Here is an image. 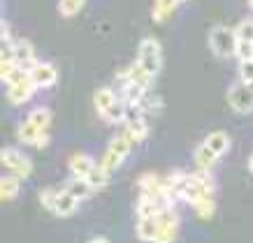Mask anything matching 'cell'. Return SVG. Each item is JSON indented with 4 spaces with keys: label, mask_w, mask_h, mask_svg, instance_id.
Here are the masks:
<instances>
[{
    "label": "cell",
    "mask_w": 253,
    "mask_h": 243,
    "mask_svg": "<svg viewBox=\"0 0 253 243\" xmlns=\"http://www.w3.org/2000/svg\"><path fill=\"white\" fill-rule=\"evenodd\" d=\"M126 116H128V102H123V100L119 98L100 118H105V121L112 123V125H121V123L126 125Z\"/></svg>",
    "instance_id": "17"
},
{
    "label": "cell",
    "mask_w": 253,
    "mask_h": 243,
    "mask_svg": "<svg viewBox=\"0 0 253 243\" xmlns=\"http://www.w3.org/2000/svg\"><path fill=\"white\" fill-rule=\"evenodd\" d=\"M205 144H207L218 158H223V155L228 153V148H230V135L223 132V130H214V132H209L207 137H205Z\"/></svg>",
    "instance_id": "14"
},
{
    "label": "cell",
    "mask_w": 253,
    "mask_h": 243,
    "mask_svg": "<svg viewBox=\"0 0 253 243\" xmlns=\"http://www.w3.org/2000/svg\"><path fill=\"white\" fill-rule=\"evenodd\" d=\"M193 160H195V167H198L200 172H211V169L216 167V162H218V155L202 141V144L195 148V153H193Z\"/></svg>",
    "instance_id": "11"
},
{
    "label": "cell",
    "mask_w": 253,
    "mask_h": 243,
    "mask_svg": "<svg viewBox=\"0 0 253 243\" xmlns=\"http://www.w3.org/2000/svg\"><path fill=\"white\" fill-rule=\"evenodd\" d=\"M176 229L179 227H161L156 243H174L176 241Z\"/></svg>",
    "instance_id": "31"
},
{
    "label": "cell",
    "mask_w": 253,
    "mask_h": 243,
    "mask_svg": "<svg viewBox=\"0 0 253 243\" xmlns=\"http://www.w3.org/2000/svg\"><path fill=\"white\" fill-rule=\"evenodd\" d=\"M0 160H2V167L9 169V174L16 176V178H28L33 174V162L28 160V155L21 151H16L12 146H5L0 151Z\"/></svg>",
    "instance_id": "4"
},
{
    "label": "cell",
    "mask_w": 253,
    "mask_h": 243,
    "mask_svg": "<svg viewBox=\"0 0 253 243\" xmlns=\"http://www.w3.org/2000/svg\"><path fill=\"white\" fill-rule=\"evenodd\" d=\"M33 81L38 88H51V86L58 81V69L51 65V63H38V68L31 72Z\"/></svg>",
    "instance_id": "8"
},
{
    "label": "cell",
    "mask_w": 253,
    "mask_h": 243,
    "mask_svg": "<svg viewBox=\"0 0 253 243\" xmlns=\"http://www.w3.org/2000/svg\"><path fill=\"white\" fill-rule=\"evenodd\" d=\"M193 208H195V213H198V218L209 220V218L214 215V211H216L214 197H202L200 202H195V204H193Z\"/></svg>",
    "instance_id": "24"
},
{
    "label": "cell",
    "mask_w": 253,
    "mask_h": 243,
    "mask_svg": "<svg viewBox=\"0 0 253 243\" xmlns=\"http://www.w3.org/2000/svg\"><path fill=\"white\" fill-rule=\"evenodd\" d=\"M158 232H161V225H158V220H156V218H137L135 234H137L139 241L156 243V239H158Z\"/></svg>",
    "instance_id": "10"
},
{
    "label": "cell",
    "mask_w": 253,
    "mask_h": 243,
    "mask_svg": "<svg viewBox=\"0 0 253 243\" xmlns=\"http://www.w3.org/2000/svg\"><path fill=\"white\" fill-rule=\"evenodd\" d=\"M56 197H58V190H54V188H44V190H40V204L44 206L46 211H54Z\"/></svg>",
    "instance_id": "28"
},
{
    "label": "cell",
    "mask_w": 253,
    "mask_h": 243,
    "mask_svg": "<svg viewBox=\"0 0 253 243\" xmlns=\"http://www.w3.org/2000/svg\"><path fill=\"white\" fill-rule=\"evenodd\" d=\"M209 49L218 58H223V61L235 58V49H237V35H235V31L225 28V26L211 28V33H209Z\"/></svg>",
    "instance_id": "3"
},
{
    "label": "cell",
    "mask_w": 253,
    "mask_h": 243,
    "mask_svg": "<svg viewBox=\"0 0 253 243\" xmlns=\"http://www.w3.org/2000/svg\"><path fill=\"white\" fill-rule=\"evenodd\" d=\"M244 86H249V91H251V93H253V84H244Z\"/></svg>",
    "instance_id": "34"
},
{
    "label": "cell",
    "mask_w": 253,
    "mask_h": 243,
    "mask_svg": "<svg viewBox=\"0 0 253 243\" xmlns=\"http://www.w3.org/2000/svg\"><path fill=\"white\" fill-rule=\"evenodd\" d=\"M132 146H135V141L130 139V135H128V132L116 135V137L109 141L105 155H102V167L107 169V172H114V169H119L123 162H126V158L130 155Z\"/></svg>",
    "instance_id": "1"
},
{
    "label": "cell",
    "mask_w": 253,
    "mask_h": 243,
    "mask_svg": "<svg viewBox=\"0 0 253 243\" xmlns=\"http://www.w3.org/2000/svg\"><path fill=\"white\" fill-rule=\"evenodd\" d=\"M126 132L130 135V139L135 144H139V141H144L149 137V123H146V118H137V121L126 123Z\"/></svg>",
    "instance_id": "22"
},
{
    "label": "cell",
    "mask_w": 253,
    "mask_h": 243,
    "mask_svg": "<svg viewBox=\"0 0 253 243\" xmlns=\"http://www.w3.org/2000/svg\"><path fill=\"white\" fill-rule=\"evenodd\" d=\"M40 132H42V130L35 128V125H33L28 118H23V121L19 123V128H16V137H19V141H21V144L35 146V144H38Z\"/></svg>",
    "instance_id": "19"
},
{
    "label": "cell",
    "mask_w": 253,
    "mask_h": 243,
    "mask_svg": "<svg viewBox=\"0 0 253 243\" xmlns=\"http://www.w3.org/2000/svg\"><path fill=\"white\" fill-rule=\"evenodd\" d=\"M14 58H16V65L23 68V69H28V72H33L40 63L38 56H35V49H33V44L28 42V39H16Z\"/></svg>",
    "instance_id": "7"
},
{
    "label": "cell",
    "mask_w": 253,
    "mask_h": 243,
    "mask_svg": "<svg viewBox=\"0 0 253 243\" xmlns=\"http://www.w3.org/2000/svg\"><path fill=\"white\" fill-rule=\"evenodd\" d=\"M77 208H79V199L75 197V195H70L68 190H58L56 206H54V213L58 215V218H70Z\"/></svg>",
    "instance_id": "12"
},
{
    "label": "cell",
    "mask_w": 253,
    "mask_h": 243,
    "mask_svg": "<svg viewBox=\"0 0 253 243\" xmlns=\"http://www.w3.org/2000/svg\"><path fill=\"white\" fill-rule=\"evenodd\" d=\"M68 167H70V174L77 176V178H86L91 174V169L95 167V160L86 153H75L72 158L68 160Z\"/></svg>",
    "instance_id": "9"
},
{
    "label": "cell",
    "mask_w": 253,
    "mask_h": 243,
    "mask_svg": "<svg viewBox=\"0 0 253 243\" xmlns=\"http://www.w3.org/2000/svg\"><path fill=\"white\" fill-rule=\"evenodd\" d=\"M239 79L242 84H253V61L239 63Z\"/></svg>",
    "instance_id": "30"
},
{
    "label": "cell",
    "mask_w": 253,
    "mask_h": 243,
    "mask_svg": "<svg viewBox=\"0 0 253 243\" xmlns=\"http://www.w3.org/2000/svg\"><path fill=\"white\" fill-rule=\"evenodd\" d=\"M156 220L161 227H179V215H176L174 206H169V208H163L158 215H156Z\"/></svg>",
    "instance_id": "25"
},
{
    "label": "cell",
    "mask_w": 253,
    "mask_h": 243,
    "mask_svg": "<svg viewBox=\"0 0 253 243\" xmlns=\"http://www.w3.org/2000/svg\"><path fill=\"white\" fill-rule=\"evenodd\" d=\"M116 100H119V95H116L114 88H98V91L93 93V104H95V111H98L100 116L105 114Z\"/></svg>",
    "instance_id": "15"
},
{
    "label": "cell",
    "mask_w": 253,
    "mask_h": 243,
    "mask_svg": "<svg viewBox=\"0 0 253 243\" xmlns=\"http://www.w3.org/2000/svg\"><path fill=\"white\" fill-rule=\"evenodd\" d=\"M181 0H156L154 2V21L156 23H163V21H168L169 16L174 14V9L176 5H179Z\"/></svg>",
    "instance_id": "21"
},
{
    "label": "cell",
    "mask_w": 253,
    "mask_h": 243,
    "mask_svg": "<svg viewBox=\"0 0 253 243\" xmlns=\"http://www.w3.org/2000/svg\"><path fill=\"white\" fill-rule=\"evenodd\" d=\"M28 121L40 130H49V123H51V111L46 109V106H38V109H33L31 114L26 116Z\"/></svg>",
    "instance_id": "23"
},
{
    "label": "cell",
    "mask_w": 253,
    "mask_h": 243,
    "mask_svg": "<svg viewBox=\"0 0 253 243\" xmlns=\"http://www.w3.org/2000/svg\"><path fill=\"white\" fill-rule=\"evenodd\" d=\"M235 58H237L239 63H244V61H253V42H246V39H237Z\"/></svg>",
    "instance_id": "26"
},
{
    "label": "cell",
    "mask_w": 253,
    "mask_h": 243,
    "mask_svg": "<svg viewBox=\"0 0 253 243\" xmlns=\"http://www.w3.org/2000/svg\"><path fill=\"white\" fill-rule=\"evenodd\" d=\"M249 5H251V9H253V0H249Z\"/></svg>",
    "instance_id": "35"
},
{
    "label": "cell",
    "mask_w": 253,
    "mask_h": 243,
    "mask_svg": "<svg viewBox=\"0 0 253 243\" xmlns=\"http://www.w3.org/2000/svg\"><path fill=\"white\" fill-rule=\"evenodd\" d=\"M137 63L146 69V74L156 79L158 72L163 68V51H161V42L156 37H144L139 42V51H137Z\"/></svg>",
    "instance_id": "2"
},
{
    "label": "cell",
    "mask_w": 253,
    "mask_h": 243,
    "mask_svg": "<svg viewBox=\"0 0 253 243\" xmlns=\"http://www.w3.org/2000/svg\"><path fill=\"white\" fill-rule=\"evenodd\" d=\"M109 174L112 172H107V169L102 167V162H95V167L91 169V174L86 176V181H88V185H91L93 190H102V188L109 185Z\"/></svg>",
    "instance_id": "20"
},
{
    "label": "cell",
    "mask_w": 253,
    "mask_h": 243,
    "mask_svg": "<svg viewBox=\"0 0 253 243\" xmlns=\"http://www.w3.org/2000/svg\"><path fill=\"white\" fill-rule=\"evenodd\" d=\"M88 243H112L109 239H102V236H95V239H91Z\"/></svg>",
    "instance_id": "32"
},
{
    "label": "cell",
    "mask_w": 253,
    "mask_h": 243,
    "mask_svg": "<svg viewBox=\"0 0 253 243\" xmlns=\"http://www.w3.org/2000/svg\"><path fill=\"white\" fill-rule=\"evenodd\" d=\"M228 104L235 114H251L253 111V93L249 91V86H235L228 91Z\"/></svg>",
    "instance_id": "5"
},
{
    "label": "cell",
    "mask_w": 253,
    "mask_h": 243,
    "mask_svg": "<svg viewBox=\"0 0 253 243\" xmlns=\"http://www.w3.org/2000/svg\"><path fill=\"white\" fill-rule=\"evenodd\" d=\"M137 183H139V190L144 192V195H168L165 192V176L142 174Z\"/></svg>",
    "instance_id": "13"
},
{
    "label": "cell",
    "mask_w": 253,
    "mask_h": 243,
    "mask_svg": "<svg viewBox=\"0 0 253 243\" xmlns=\"http://www.w3.org/2000/svg\"><path fill=\"white\" fill-rule=\"evenodd\" d=\"M21 192V178L7 174L0 178V195H2V202H12V199L19 197Z\"/></svg>",
    "instance_id": "18"
},
{
    "label": "cell",
    "mask_w": 253,
    "mask_h": 243,
    "mask_svg": "<svg viewBox=\"0 0 253 243\" xmlns=\"http://www.w3.org/2000/svg\"><path fill=\"white\" fill-rule=\"evenodd\" d=\"M249 172H251V174H253V155H251V158H249Z\"/></svg>",
    "instance_id": "33"
},
{
    "label": "cell",
    "mask_w": 253,
    "mask_h": 243,
    "mask_svg": "<svg viewBox=\"0 0 253 243\" xmlns=\"http://www.w3.org/2000/svg\"><path fill=\"white\" fill-rule=\"evenodd\" d=\"M86 0H61L58 2V12H61L63 16H75L79 12V9L84 7Z\"/></svg>",
    "instance_id": "27"
},
{
    "label": "cell",
    "mask_w": 253,
    "mask_h": 243,
    "mask_svg": "<svg viewBox=\"0 0 253 243\" xmlns=\"http://www.w3.org/2000/svg\"><path fill=\"white\" fill-rule=\"evenodd\" d=\"M181 2H186V0H181Z\"/></svg>",
    "instance_id": "36"
},
{
    "label": "cell",
    "mask_w": 253,
    "mask_h": 243,
    "mask_svg": "<svg viewBox=\"0 0 253 243\" xmlns=\"http://www.w3.org/2000/svg\"><path fill=\"white\" fill-rule=\"evenodd\" d=\"M63 190H68L70 195H75L79 202L88 199V197H91V192H95L91 185H88V181H86V178H77V176H72V178L63 185Z\"/></svg>",
    "instance_id": "16"
},
{
    "label": "cell",
    "mask_w": 253,
    "mask_h": 243,
    "mask_svg": "<svg viewBox=\"0 0 253 243\" xmlns=\"http://www.w3.org/2000/svg\"><path fill=\"white\" fill-rule=\"evenodd\" d=\"M235 35H237V39L253 42V19H244V21L235 28Z\"/></svg>",
    "instance_id": "29"
},
{
    "label": "cell",
    "mask_w": 253,
    "mask_h": 243,
    "mask_svg": "<svg viewBox=\"0 0 253 243\" xmlns=\"http://www.w3.org/2000/svg\"><path fill=\"white\" fill-rule=\"evenodd\" d=\"M35 91H38V86H35L33 74H31L28 79H23V81H19V84L7 86V100L14 106H21V104H26L33 95H35Z\"/></svg>",
    "instance_id": "6"
}]
</instances>
